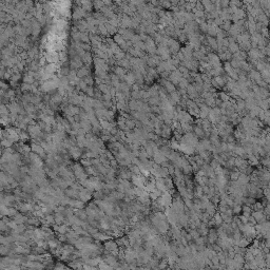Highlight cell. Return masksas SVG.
I'll return each mask as SVG.
<instances>
[{
	"label": "cell",
	"instance_id": "cell-1",
	"mask_svg": "<svg viewBox=\"0 0 270 270\" xmlns=\"http://www.w3.org/2000/svg\"><path fill=\"white\" fill-rule=\"evenodd\" d=\"M168 48H169V50H170L171 54L175 55V56L177 55L178 52L181 51L180 42H178V40L173 39V38H169L168 39Z\"/></svg>",
	"mask_w": 270,
	"mask_h": 270
},
{
	"label": "cell",
	"instance_id": "cell-2",
	"mask_svg": "<svg viewBox=\"0 0 270 270\" xmlns=\"http://www.w3.org/2000/svg\"><path fill=\"white\" fill-rule=\"evenodd\" d=\"M253 219H254L255 223L257 224H261L264 223V222L267 221V214L265 213L264 210H257V211H252V215Z\"/></svg>",
	"mask_w": 270,
	"mask_h": 270
},
{
	"label": "cell",
	"instance_id": "cell-3",
	"mask_svg": "<svg viewBox=\"0 0 270 270\" xmlns=\"http://www.w3.org/2000/svg\"><path fill=\"white\" fill-rule=\"evenodd\" d=\"M183 78H184L183 74H181L178 70H175V71H173V72L170 73L168 80H170L171 82L175 86V85H178V83H180V81L183 79Z\"/></svg>",
	"mask_w": 270,
	"mask_h": 270
},
{
	"label": "cell",
	"instance_id": "cell-4",
	"mask_svg": "<svg viewBox=\"0 0 270 270\" xmlns=\"http://www.w3.org/2000/svg\"><path fill=\"white\" fill-rule=\"evenodd\" d=\"M161 83L162 85V88L167 91V93H168V94H171V93H173V92H175V91H176L175 86H174L170 80L164 79V78H162V79L161 80Z\"/></svg>",
	"mask_w": 270,
	"mask_h": 270
},
{
	"label": "cell",
	"instance_id": "cell-5",
	"mask_svg": "<svg viewBox=\"0 0 270 270\" xmlns=\"http://www.w3.org/2000/svg\"><path fill=\"white\" fill-rule=\"evenodd\" d=\"M172 132H173V130H172L171 126H167V125H162V134L161 136L162 138H165V139H168L169 137L171 136Z\"/></svg>",
	"mask_w": 270,
	"mask_h": 270
},
{
	"label": "cell",
	"instance_id": "cell-6",
	"mask_svg": "<svg viewBox=\"0 0 270 270\" xmlns=\"http://www.w3.org/2000/svg\"><path fill=\"white\" fill-rule=\"evenodd\" d=\"M210 110L211 109L209 107H207L206 105H203L202 107H200V115H198V117L200 119H207V117L209 116Z\"/></svg>",
	"mask_w": 270,
	"mask_h": 270
},
{
	"label": "cell",
	"instance_id": "cell-7",
	"mask_svg": "<svg viewBox=\"0 0 270 270\" xmlns=\"http://www.w3.org/2000/svg\"><path fill=\"white\" fill-rule=\"evenodd\" d=\"M100 123V126H101V129L104 131H107V132H111L112 130H113L114 126L112 123H110V121L106 120V119H102V120H99Z\"/></svg>",
	"mask_w": 270,
	"mask_h": 270
},
{
	"label": "cell",
	"instance_id": "cell-8",
	"mask_svg": "<svg viewBox=\"0 0 270 270\" xmlns=\"http://www.w3.org/2000/svg\"><path fill=\"white\" fill-rule=\"evenodd\" d=\"M206 41L208 44V47L211 50H219V47H217V40L215 37H210L207 36L206 37Z\"/></svg>",
	"mask_w": 270,
	"mask_h": 270
},
{
	"label": "cell",
	"instance_id": "cell-9",
	"mask_svg": "<svg viewBox=\"0 0 270 270\" xmlns=\"http://www.w3.org/2000/svg\"><path fill=\"white\" fill-rule=\"evenodd\" d=\"M193 133L196 135L197 138H204V136L206 135L202 127L196 125V124H194V125H193Z\"/></svg>",
	"mask_w": 270,
	"mask_h": 270
},
{
	"label": "cell",
	"instance_id": "cell-10",
	"mask_svg": "<svg viewBox=\"0 0 270 270\" xmlns=\"http://www.w3.org/2000/svg\"><path fill=\"white\" fill-rule=\"evenodd\" d=\"M87 76H90V71L88 70V68L86 67H82L79 70L77 71V77L81 79V78H86Z\"/></svg>",
	"mask_w": 270,
	"mask_h": 270
},
{
	"label": "cell",
	"instance_id": "cell-11",
	"mask_svg": "<svg viewBox=\"0 0 270 270\" xmlns=\"http://www.w3.org/2000/svg\"><path fill=\"white\" fill-rule=\"evenodd\" d=\"M114 73H115L116 76L121 77L123 79L125 78V76H126V70L121 68V67H116V68L114 69Z\"/></svg>",
	"mask_w": 270,
	"mask_h": 270
},
{
	"label": "cell",
	"instance_id": "cell-12",
	"mask_svg": "<svg viewBox=\"0 0 270 270\" xmlns=\"http://www.w3.org/2000/svg\"><path fill=\"white\" fill-rule=\"evenodd\" d=\"M248 161H249V164L253 165V166H257V165L260 164L259 156H257V155H255V154L248 155Z\"/></svg>",
	"mask_w": 270,
	"mask_h": 270
},
{
	"label": "cell",
	"instance_id": "cell-13",
	"mask_svg": "<svg viewBox=\"0 0 270 270\" xmlns=\"http://www.w3.org/2000/svg\"><path fill=\"white\" fill-rule=\"evenodd\" d=\"M189 85H191V83H189V81L186 79V78H183L177 86H178V88H180V90H187V88L189 87Z\"/></svg>",
	"mask_w": 270,
	"mask_h": 270
},
{
	"label": "cell",
	"instance_id": "cell-14",
	"mask_svg": "<svg viewBox=\"0 0 270 270\" xmlns=\"http://www.w3.org/2000/svg\"><path fill=\"white\" fill-rule=\"evenodd\" d=\"M231 27H232V25H231L230 21H224V23H223V25L221 27V29L227 33V32H229V31H230Z\"/></svg>",
	"mask_w": 270,
	"mask_h": 270
},
{
	"label": "cell",
	"instance_id": "cell-15",
	"mask_svg": "<svg viewBox=\"0 0 270 270\" xmlns=\"http://www.w3.org/2000/svg\"><path fill=\"white\" fill-rule=\"evenodd\" d=\"M208 27H209V25H208L207 21H204V22H202L200 25V30L202 31L203 33H207L208 32Z\"/></svg>",
	"mask_w": 270,
	"mask_h": 270
},
{
	"label": "cell",
	"instance_id": "cell-16",
	"mask_svg": "<svg viewBox=\"0 0 270 270\" xmlns=\"http://www.w3.org/2000/svg\"><path fill=\"white\" fill-rule=\"evenodd\" d=\"M263 193H264L267 203H270V188L267 187L266 189H264V190H263Z\"/></svg>",
	"mask_w": 270,
	"mask_h": 270
},
{
	"label": "cell",
	"instance_id": "cell-17",
	"mask_svg": "<svg viewBox=\"0 0 270 270\" xmlns=\"http://www.w3.org/2000/svg\"><path fill=\"white\" fill-rule=\"evenodd\" d=\"M265 266L270 269V252L265 254Z\"/></svg>",
	"mask_w": 270,
	"mask_h": 270
},
{
	"label": "cell",
	"instance_id": "cell-18",
	"mask_svg": "<svg viewBox=\"0 0 270 270\" xmlns=\"http://www.w3.org/2000/svg\"><path fill=\"white\" fill-rule=\"evenodd\" d=\"M213 23L216 25V27H217V25L222 27V25H223V23H224V20H223V19H222L221 17H217V18H215V19H214V20H213Z\"/></svg>",
	"mask_w": 270,
	"mask_h": 270
},
{
	"label": "cell",
	"instance_id": "cell-19",
	"mask_svg": "<svg viewBox=\"0 0 270 270\" xmlns=\"http://www.w3.org/2000/svg\"><path fill=\"white\" fill-rule=\"evenodd\" d=\"M32 149L34 150V151L38 152V153H44V149H42L41 147H39L38 145H32Z\"/></svg>",
	"mask_w": 270,
	"mask_h": 270
},
{
	"label": "cell",
	"instance_id": "cell-20",
	"mask_svg": "<svg viewBox=\"0 0 270 270\" xmlns=\"http://www.w3.org/2000/svg\"><path fill=\"white\" fill-rule=\"evenodd\" d=\"M19 137L21 138V139L22 140H25V139H28V133H25V131H21V132H19Z\"/></svg>",
	"mask_w": 270,
	"mask_h": 270
},
{
	"label": "cell",
	"instance_id": "cell-21",
	"mask_svg": "<svg viewBox=\"0 0 270 270\" xmlns=\"http://www.w3.org/2000/svg\"><path fill=\"white\" fill-rule=\"evenodd\" d=\"M268 29H269V31H270V20H269V25H268Z\"/></svg>",
	"mask_w": 270,
	"mask_h": 270
}]
</instances>
